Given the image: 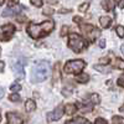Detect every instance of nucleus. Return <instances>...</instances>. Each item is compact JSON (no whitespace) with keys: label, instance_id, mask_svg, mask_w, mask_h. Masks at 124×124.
I'll return each mask as SVG.
<instances>
[{"label":"nucleus","instance_id":"1","mask_svg":"<svg viewBox=\"0 0 124 124\" xmlns=\"http://www.w3.org/2000/svg\"><path fill=\"white\" fill-rule=\"evenodd\" d=\"M55 27V23L52 20H46L41 24H30L27 26V34L32 39H40L44 37L47 34H50Z\"/></svg>","mask_w":124,"mask_h":124},{"label":"nucleus","instance_id":"2","mask_svg":"<svg viewBox=\"0 0 124 124\" xmlns=\"http://www.w3.org/2000/svg\"><path fill=\"white\" fill-rule=\"evenodd\" d=\"M50 73H51V67L48 62L39 61L35 63V66L32 67V71H31V82H34V83L42 82L48 78Z\"/></svg>","mask_w":124,"mask_h":124},{"label":"nucleus","instance_id":"3","mask_svg":"<svg viewBox=\"0 0 124 124\" xmlns=\"http://www.w3.org/2000/svg\"><path fill=\"white\" fill-rule=\"evenodd\" d=\"M68 47L75 52H81L86 47V41L77 34H71L68 40Z\"/></svg>","mask_w":124,"mask_h":124},{"label":"nucleus","instance_id":"4","mask_svg":"<svg viewBox=\"0 0 124 124\" xmlns=\"http://www.w3.org/2000/svg\"><path fill=\"white\" fill-rule=\"evenodd\" d=\"M86 67V62L82 60H72L68 61L65 66L66 73H81V71Z\"/></svg>","mask_w":124,"mask_h":124},{"label":"nucleus","instance_id":"5","mask_svg":"<svg viewBox=\"0 0 124 124\" xmlns=\"http://www.w3.org/2000/svg\"><path fill=\"white\" fill-rule=\"evenodd\" d=\"M14 32H15V26L13 24H5L1 26V35H0V37H1L3 41H8L9 39H11Z\"/></svg>","mask_w":124,"mask_h":124},{"label":"nucleus","instance_id":"6","mask_svg":"<svg viewBox=\"0 0 124 124\" xmlns=\"http://www.w3.org/2000/svg\"><path fill=\"white\" fill-rule=\"evenodd\" d=\"M21 6H20L17 3L16 4H10L4 11H3V16L4 17H9V16H14V15H16V14H19V13H21Z\"/></svg>","mask_w":124,"mask_h":124},{"label":"nucleus","instance_id":"7","mask_svg":"<svg viewBox=\"0 0 124 124\" xmlns=\"http://www.w3.org/2000/svg\"><path fill=\"white\" fill-rule=\"evenodd\" d=\"M63 113H65V110H63V108H62L61 106L60 107H56L51 113H48V116H47V119L50 120V122H54V120H58V119H61V117L63 116Z\"/></svg>","mask_w":124,"mask_h":124},{"label":"nucleus","instance_id":"8","mask_svg":"<svg viewBox=\"0 0 124 124\" xmlns=\"http://www.w3.org/2000/svg\"><path fill=\"white\" fill-rule=\"evenodd\" d=\"M6 119L8 124H23V118L14 112H9L6 114Z\"/></svg>","mask_w":124,"mask_h":124},{"label":"nucleus","instance_id":"9","mask_svg":"<svg viewBox=\"0 0 124 124\" xmlns=\"http://www.w3.org/2000/svg\"><path fill=\"white\" fill-rule=\"evenodd\" d=\"M102 6L104 8V10H107V11H112V10H114V8H116V0H103Z\"/></svg>","mask_w":124,"mask_h":124},{"label":"nucleus","instance_id":"10","mask_svg":"<svg viewBox=\"0 0 124 124\" xmlns=\"http://www.w3.org/2000/svg\"><path fill=\"white\" fill-rule=\"evenodd\" d=\"M99 24L104 29H108L110 25H112V19L109 16H101L99 17Z\"/></svg>","mask_w":124,"mask_h":124},{"label":"nucleus","instance_id":"11","mask_svg":"<svg viewBox=\"0 0 124 124\" xmlns=\"http://www.w3.org/2000/svg\"><path fill=\"white\" fill-rule=\"evenodd\" d=\"M14 73L17 78H24V67H23V65L16 63L14 66Z\"/></svg>","mask_w":124,"mask_h":124},{"label":"nucleus","instance_id":"12","mask_svg":"<svg viewBox=\"0 0 124 124\" xmlns=\"http://www.w3.org/2000/svg\"><path fill=\"white\" fill-rule=\"evenodd\" d=\"M66 124H91L86 118H82V117H77L75 119H72V120H68L66 122Z\"/></svg>","mask_w":124,"mask_h":124},{"label":"nucleus","instance_id":"13","mask_svg":"<svg viewBox=\"0 0 124 124\" xmlns=\"http://www.w3.org/2000/svg\"><path fill=\"white\" fill-rule=\"evenodd\" d=\"M63 110H65L66 114L72 116V114H75V113L77 112V107H76V104H66Z\"/></svg>","mask_w":124,"mask_h":124},{"label":"nucleus","instance_id":"14","mask_svg":"<svg viewBox=\"0 0 124 124\" xmlns=\"http://www.w3.org/2000/svg\"><path fill=\"white\" fill-rule=\"evenodd\" d=\"M60 77H61V75H60V63L57 62V63H55L54 70H52V78H54V81L56 82V81L60 79Z\"/></svg>","mask_w":124,"mask_h":124},{"label":"nucleus","instance_id":"15","mask_svg":"<svg viewBox=\"0 0 124 124\" xmlns=\"http://www.w3.org/2000/svg\"><path fill=\"white\" fill-rule=\"evenodd\" d=\"M25 109H26L27 112H32V110H35V109H36V103H35V101H32V99H27L26 103H25Z\"/></svg>","mask_w":124,"mask_h":124},{"label":"nucleus","instance_id":"16","mask_svg":"<svg viewBox=\"0 0 124 124\" xmlns=\"http://www.w3.org/2000/svg\"><path fill=\"white\" fill-rule=\"evenodd\" d=\"M81 30L83 31V34H86L87 36L91 35V32L93 31V29H94V26H92V25H86V24H81Z\"/></svg>","mask_w":124,"mask_h":124},{"label":"nucleus","instance_id":"17","mask_svg":"<svg viewBox=\"0 0 124 124\" xmlns=\"http://www.w3.org/2000/svg\"><path fill=\"white\" fill-rule=\"evenodd\" d=\"M77 81L79 82V83H87V82L89 81V76L87 73H82L81 72V75H78V77H77Z\"/></svg>","mask_w":124,"mask_h":124},{"label":"nucleus","instance_id":"18","mask_svg":"<svg viewBox=\"0 0 124 124\" xmlns=\"http://www.w3.org/2000/svg\"><path fill=\"white\" fill-rule=\"evenodd\" d=\"M99 35H101V31L98 30V29H93V31H92V32H91V35L88 36V39L91 40V41H94L97 37H99Z\"/></svg>","mask_w":124,"mask_h":124},{"label":"nucleus","instance_id":"19","mask_svg":"<svg viewBox=\"0 0 124 124\" xmlns=\"http://www.w3.org/2000/svg\"><path fill=\"white\" fill-rule=\"evenodd\" d=\"M113 66L116 68H120V70H124V61L120 60V58H116L113 61Z\"/></svg>","mask_w":124,"mask_h":124},{"label":"nucleus","instance_id":"20","mask_svg":"<svg viewBox=\"0 0 124 124\" xmlns=\"http://www.w3.org/2000/svg\"><path fill=\"white\" fill-rule=\"evenodd\" d=\"M91 102L94 103V104H98V103L101 102V98H99V96L97 94V93H93V94H91Z\"/></svg>","mask_w":124,"mask_h":124},{"label":"nucleus","instance_id":"21","mask_svg":"<svg viewBox=\"0 0 124 124\" xmlns=\"http://www.w3.org/2000/svg\"><path fill=\"white\" fill-rule=\"evenodd\" d=\"M10 89H11V92L16 93L19 91H21V85H19V83H13L11 86H10Z\"/></svg>","mask_w":124,"mask_h":124},{"label":"nucleus","instance_id":"22","mask_svg":"<svg viewBox=\"0 0 124 124\" xmlns=\"http://www.w3.org/2000/svg\"><path fill=\"white\" fill-rule=\"evenodd\" d=\"M113 124H124V118L119 116H114L113 117Z\"/></svg>","mask_w":124,"mask_h":124},{"label":"nucleus","instance_id":"23","mask_svg":"<svg viewBox=\"0 0 124 124\" xmlns=\"http://www.w3.org/2000/svg\"><path fill=\"white\" fill-rule=\"evenodd\" d=\"M116 31H117V35H118L119 37H124V26H122V25L117 26Z\"/></svg>","mask_w":124,"mask_h":124},{"label":"nucleus","instance_id":"24","mask_svg":"<svg viewBox=\"0 0 124 124\" xmlns=\"http://www.w3.org/2000/svg\"><path fill=\"white\" fill-rule=\"evenodd\" d=\"M9 99L11 101V102H19L20 101V96L16 94V93H13V94L9 96Z\"/></svg>","mask_w":124,"mask_h":124},{"label":"nucleus","instance_id":"25","mask_svg":"<svg viewBox=\"0 0 124 124\" xmlns=\"http://www.w3.org/2000/svg\"><path fill=\"white\" fill-rule=\"evenodd\" d=\"M88 6H89V1H86L85 4H82V5H79V11H86V10L88 9Z\"/></svg>","mask_w":124,"mask_h":124},{"label":"nucleus","instance_id":"26","mask_svg":"<svg viewBox=\"0 0 124 124\" xmlns=\"http://www.w3.org/2000/svg\"><path fill=\"white\" fill-rule=\"evenodd\" d=\"M94 68L98 70V71H101V72H109V68H108V67H104V66H98V65H96Z\"/></svg>","mask_w":124,"mask_h":124},{"label":"nucleus","instance_id":"27","mask_svg":"<svg viewBox=\"0 0 124 124\" xmlns=\"http://www.w3.org/2000/svg\"><path fill=\"white\" fill-rule=\"evenodd\" d=\"M31 4L36 8H40V6H42V0H31Z\"/></svg>","mask_w":124,"mask_h":124},{"label":"nucleus","instance_id":"28","mask_svg":"<svg viewBox=\"0 0 124 124\" xmlns=\"http://www.w3.org/2000/svg\"><path fill=\"white\" fill-rule=\"evenodd\" d=\"M94 124H108V123H107L106 119H103V118H97L96 122H94Z\"/></svg>","mask_w":124,"mask_h":124},{"label":"nucleus","instance_id":"29","mask_svg":"<svg viewBox=\"0 0 124 124\" xmlns=\"http://www.w3.org/2000/svg\"><path fill=\"white\" fill-rule=\"evenodd\" d=\"M118 85H119L120 87L124 88V75H122V76L118 78Z\"/></svg>","mask_w":124,"mask_h":124},{"label":"nucleus","instance_id":"30","mask_svg":"<svg viewBox=\"0 0 124 124\" xmlns=\"http://www.w3.org/2000/svg\"><path fill=\"white\" fill-rule=\"evenodd\" d=\"M45 15H51V14H54V10L52 9H45Z\"/></svg>","mask_w":124,"mask_h":124},{"label":"nucleus","instance_id":"31","mask_svg":"<svg viewBox=\"0 0 124 124\" xmlns=\"http://www.w3.org/2000/svg\"><path fill=\"white\" fill-rule=\"evenodd\" d=\"M67 34V26H63L62 27V32H61V36H65Z\"/></svg>","mask_w":124,"mask_h":124},{"label":"nucleus","instance_id":"32","mask_svg":"<svg viewBox=\"0 0 124 124\" xmlns=\"http://www.w3.org/2000/svg\"><path fill=\"white\" fill-rule=\"evenodd\" d=\"M106 46V40H101L99 41V47H104Z\"/></svg>","mask_w":124,"mask_h":124},{"label":"nucleus","instance_id":"33","mask_svg":"<svg viewBox=\"0 0 124 124\" xmlns=\"http://www.w3.org/2000/svg\"><path fill=\"white\" fill-rule=\"evenodd\" d=\"M4 67H5V63L3 61H0V71H3L4 70Z\"/></svg>","mask_w":124,"mask_h":124},{"label":"nucleus","instance_id":"34","mask_svg":"<svg viewBox=\"0 0 124 124\" xmlns=\"http://www.w3.org/2000/svg\"><path fill=\"white\" fill-rule=\"evenodd\" d=\"M119 8L124 9V0H120V1H119Z\"/></svg>","mask_w":124,"mask_h":124},{"label":"nucleus","instance_id":"35","mask_svg":"<svg viewBox=\"0 0 124 124\" xmlns=\"http://www.w3.org/2000/svg\"><path fill=\"white\" fill-rule=\"evenodd\" d=\"M73 20H75V21H76V23H77V24H79V23H81V21H82V20H81V19H79V17H78V16H75V19H73Z\"/></svg>","mask_w":124,"mask_h":124},{"label":"nucleus","instance_id":"36","mask_svg":"<svg viewBox=\"0 0 124 124\" xmlns=\"http://www.w3.org/2000/svg\"><path fill=\"white\" fill-rule=\"evenodd\" d=\"M3 96H4V91H3L1 88H0V98H1Z\"/></svg>","mask_w":124,"mask_h":124},{"label":"nucleus","instance_id":"37","mask_svg":"<svg viewBox=\"0 0 124 124\" xmlns=\"http://www.w3.org/2000/svg\"><path fill=\"white\" fill-rule=\"evenodd\" d=\"M120 50H122V54H123V55H124V45H123V46H122V47H120Z\"/></svg>","mask_w":124,"mask_h":124},{"label":"nucleus","instance_id":"38","mask_svg":"<svg viewBox=\"0 0 124 124\" xmlns=\"http://www.w3.org/2000/svg\"><path fill=\"white\" fill-rule=\"evenodd\" d=\"M9 1H13V3H14V4H16V3H17V1H19V0H9Z\"/></svg>","mask_w":124,"mask_h":124},{"label":"nucleus","instance_id":"39","mask_svg":"<svg viewBox=\"0 0 124 124\" xmlns=\"http://www.w3.org/2000/svg\"><path fill=\"white\" fill-rule=\"evenodd\" d=\"M4 4V0H0V5H3Z\"/></svg>","mask_w":124,"mask_h":124},{"label":"nucleus","instance_id":"40","mask_svg":"<svg viewBox=\"0 0 124 124\" xmlns=\"http://www.w3.org/2000/svg\"><path fill=\"white\" fill-rule=\"evenodd\" d=\"M0 120H1V114H0Z\"/></svg>","mask_w":124,"mask_h":124}]
</instances>
